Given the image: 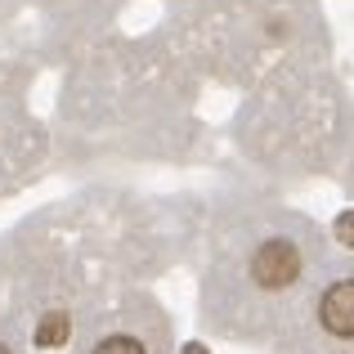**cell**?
<instances>
[{
	"label": "cell",
	"mask_w": 354,
	"mask_h": 354,
	"mask_svg": "<svg viewBox=\"0 0 354 354\" xmlns=\"http://www.w3.org/2000/svg\"><path fill=\"white\" fill-rule=\"evenodd\" d=\"M301 247L287 238H269L251 251V278H256L260 292H287V287L301 278Z\"/></svg>",
	"instance_id": "cell-1"
},
{
	"label": "cell",
	"mask_w": 354,
	"mask_h": 354,
	"mask_svg": "<svg viewBox=\"0 0 354 354\" xmlns=\"http://www.w3.org/2000/svg\"><path fill=\"white\" fill-rule=\"evenodd\" d=\"M314 319H319V332L328 341L354 346V278H337V283L323 287L319 305H314Z\"/></svg>",
	"instance_id": "cell-2"
},
{
	"label": "cell",
	"mask_w": 354,
	"mask_h": 354,
	"mask_svg": "<svg viewBox=\"0 0 354 354\" xmlns=\"http://www.w3.org/2000/svg\"><path fill=\"white\" fill-rule=\"evenodd\" d=\"M90 354H144V346H139L135 337H108V341H99Z\"/></svg>",
	"instance_id": "cell-3"
},
{
	"label": "cell",
	"mask_w": 354,
	"mask_h": 354,
	"mask_svg": "<svg viewBox=\"0 0 354 354\" xmlns=\"http://www.w3.org/2000/svg\"><path fill=\"white\" fill-rule=\"evenodd\" d=\"M337 238L346 242V247H354V211H346V216L337 220Z\"/></svg>",
	"instance_id": "cell-4"
},
{
	"label": "cell",
	"mask_w": 354,
	"mask_h": 354,
	"mask_svg": "<svg viewBox=\"0 0 354 354\" xmlns=\"http://www.w3.org/2000/svg\"><path fill=\"white\" fill-rule=\"evenodd\" d=\"M189 354H202V350H189Z\"/></svg>",
	"instance_id": "cell-5"
},
{
	"label": "cell",
	"mask_w": 354,
	"mask_h": 354,
	"mask_svg": "<svg viewBox=\"0 0 354 354\" xmlns=\"http://www.w3.org/2000/svg\"><path fill=\"white\" fill-rule=\"evenodd\" d=\"M0 354H5V350H0Z\"/></svg>",
	"instance_id": "cell-6"
}]
</instances>
